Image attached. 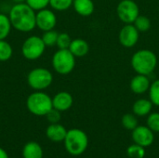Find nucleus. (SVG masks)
Listing matches in <instances>:
<instances>
[{
  "instance_id": "nucleus-28",
  "label": "nucleus",
  "mask_w": 159,
  "mask_h": 158,
  "mask_svg": "<svg viewBox=\"0 0 159 158\" xmlns=\"http://www.w3.org/2000/svg\"><path fill=\"white\" fill-rule=\"evenodd\" d=\"M147 127L153 132H159V113H150L148 115Z\"/></svg>"
},
{
  "instance_id": "nucleus-10",
  "label": "nucleus",
  "mask_w": 159,
  "mask_h": 158,
  "mask_svg": "<svg viewBox=\"0 0 159 158\" xmlns=\"http://www.w3.org/2000/svg\"><path fill=\"white\" fill-rule=\"evenodd\" d=\"M57 23V17L55 13L48 8L38 10L36 13V27L41 31L53 30Z\"/></svg>"
},
{
  "instance_id": "nucleus-15",
  "label": "nucleus",
  "mask_w": 159,
  "mask_h": 158,
  "mask_svg": "<svg viewBox=\"0 0 159 158\" xmlns=\"http://www.w3.org/2000/svg\"><path fill=\"white\" fill-rule=\"evenodd\" d=\"M73 7L75 11L82 17L91 16L95 9V5L92 0H74Z\"/></svg>"
},
{
  "instance_id": "nucleus-19",
  "label": "nucleus",
  "mask_w": 159,
  "mask_h": 158,
  "mask_svg": "<svg viewBox=\"0 0 159 158\" xmlns=\"http://www.w3.org/2000/svg\"><path fill=\"white\" fill-rule=\"evenodd\" d=\"M133 25L140 33H146L151 29L152 22L151 20L144 15H139L138 18L134 20Z\"/></svg>"
},
{
  "instance_id": "nucleus-3",
  "label": "nucleus",
  "mask_w": 159,
  "mask_h": 158,
  "mask_svg": "<svg viewBox=\"0 0 159 158\" xmlns=\"http://www.w3.org/2000/svg\"><path fill=\"white\" fill-rule=\"evenodd\" d=\"M63 142L66 151L74 156L84 154L89 145V138L87 134L79 129L67 130V134Z\"/></svg>"
},
{
  "instance_id": "nucleus-30",
  "label": "nucleus",
  "mask_w": 159,
  "mask_h": 158,
  "mask_svg": "<svg viewBox=\"0 0 159 158\" xmlns=\"http://www.w3.org/2000/svg\"><path fill=\"white\" fill-rule=\"evenodd\" d=\"M47 119L48 121L50 123V124H56V123H59L60 120H61V112L58 111L57 109L55 108H52L47 115Z\"/></svg>"
},
{
  "instance_id": "nucleus-12",
  "label": "nucleus",
  "mask_w": 159,
  "mask_h": 158,
  "mask_svg": "<svg viewBox=\"0 0 159 158\" xmlns=\"http://www.w3.org/2000/svg\"><path fill=\"white\" fill-rule=\"evenodd\" d=\"M74 103L73 96L67 91H61L58 92L52 98V104L53 108L57 109L60 112H64L69 110Z\"/></svg>"
},
{
  "instance_id": "nucleus-22",
  "label": "nucleus",
  "mask_w": 159,
  "mask_h": 158,
  "mask_svg": "<svg viewBox=\"0 0 159 158\" xmlns=\"http://www.w3.org/2000/svg\"><path fill=\"white\" fill-rule=\"evenodd\" d=\"M121 123L128 130H133L138 126V119L134 114H125L122 116Z\"/></svg>"
},
{
  "instance_id": "nucleus-4",
  "label": "nucleus",
  "mask_w": 159,
  "mask_h": 158,
  "mask_svg": "<svg viewBox=\"0 0 159 158\" xmlns=\"http://www.w3.org/2000/svg\"><path fill=\"white\" fill-rule=\"evenodd\" d=\"M26 107L28 111L36 116H46V115L53 108L52 99L43 91H35L30 94L26 100Z\"/></svg>"
},
{
  "instance_id": "nucleus-32",
  "label": "nucleus",
  "mask_w": 159,
  "mask_h": 158,
  "mask_svg": "<svg viewBox=\"0 0 159 158\" xmlns=\"http://www.w3.org/2000/svg\"><path fill=\"white\" fill-rule=\"evenodd\" d=\"M13 2H15L16 4H19V3H25L26 0H12Z\"/></svg>"
},
{
  "instance_id": "nucleus-27",
  "label": "nucleus",
  "mask_w": 159,
  "mask_h": 158,
  "mask_svg": "<svg viewBox=\"0 0 159 158\" xmlns=\"http://www.w3.org/2000/svg\"><path fill=\"white\" fill-rule=\"evenodd\" d=\"M72 40L73 39L67 33H61L58 35L56 46L59 47V49H68Z\"/></svg>"
},
{
  "instance_id": "nucleus-9",
  "label": "nucleus",
  "mask_w": 159,
  "mask_h": 158,
  "mask_svg": "<svg viewBox=\"0 0 159 158\" xmlns=\"http://www.w3.org/2000/svg\"><path fill=\"white\" fill-rule=\"evenodd\" d=\"M140 38V32L136 29L133 23L125 24L119 31L118 41L120 45L126 48L135 47Z\"/></svg>"
},
{
  "instance_id": "nucleus-13",
  "label": "nucleus",
  "mask_w": 159,
  "mask_h": 158,
  "mask_svg": "<svg viewBox=\"0 0 159 158\" xmlns=\"http://www.w3.org/2000/svg\"><path fill=\"white\" fill-rule=\"evenodd\" d=\"M151 82L147 75L138 74L133 76L129 83V88L134 94H143L149 90Z\"/></svg>"
},
{
  "instance_id": "nucleus-23",
  "label": "nucleus",
  "mask_w": 159,
  "mask_h": 158,
  "mask_svg": "<svg viewBox=\"0 0 159 158\" xmlns=\"http://www.w3.org/2000/svg\"><path fill=\"white\" fill-rule=\"evenodd\" d=\"M149 100L156 106H159V79L151 83L149 88Z\"/></svg>"
},
{
  "instance_id": "nucleus-21",
  "label": "nucleus",
  "mask_w": 159,
  "mask_h": 158,
  "mask_svg": "<svg viewBox=\"0 0 159 158\" xmlns=\"http://www.w3.org/2000/svg\"><path fill=\"white\" fill-rule=\"evenodd\" d=\"M13 49L11 45L5 39L0 40V61H7L12 57Z\"/></svg>"
},
{
  "instance_id": "nucleus-6",
  "label": "nucleus",
  "mask_w": 159,
  "mask_h": 158,
  "mask_svg": "<svg viewBox=\"0 0 159 158\" xmlns=\"http://www.w3.org/2000/svg\"><path fill=\"white\" fill-rule=\"evenodd\" d=\"M53 81L51 72L46 68L38 67L30 71L27 75L28 85L34 90L42 91L48 88Z\"/></svg>"
},
{
  "instance_id": "nucleus-26",
  "label": "nucleus",
  "mask_w": 159,
  "mask_h": 158,
  "mask_svg": "<svg viewBox=\"0 0 159 158\" xmlns=\"http://www.w3.org/2000/svg\"><path fill=\"white\" fill-rule=\"evenodd\" d=\"M127 154L130 158H143L145 156V150L144 147L135 143L127 149Z\"/></svg>"
},
{
  "instance_id": "nucleus-16",
  "label": "nucleus",
  "mask_w": 159,
  "mask_h": 158,
  "mask_svg": "<svg viewBox=\"0 0 159 158\" xmlns=\"http://www.w3.org/2000/svg\"><path fill=\"white\" fill-rule=\"evenodd\" d=\"M68 49L73 53V55L75 58L76 57L81 58V57L86 56L89 53V45L86 40H84L82 38H75V39L72 40Z\"/></svg>"
},
{
  "instance_id": "nucleus-11",
  "label": "nucleus",
  "mask_w": 159,
  "mask_h": 158,
  "mask_svg": "<svg viewBox=\"0 0 159 158\" xmlns=\"http://www.w3.org/2000/svg\"><path fill=\"white\" fill-rule=\"evenodd\" d=\"M132 140L136 144L148 147L154 142V132L145 126H137L132 130Z\"/></svg>"
},
{
  "instance_id": "nucleus-20",
  "label": "nucleus",
  "mask_w": 159,
  "mask_h": 158,
  "mask_svg": "<svg viewBox=\"0 0 159 158\" xmlns=\"http://www.w3.org/2000/svg\"><path fill=\"white\" fill-rule=\"evenodd\" d=\"M11 23L8 16L0 13V40H4L7 37L11 30Z\"/></svg>"
},
{
  "instance_id": "nucleus-17",
  "label": "nucleus",
  "mask_w": 159,
  "mask_h": 158,
  "mask_svg": "<svg viewBox=\"0 0 159 158\" xmlns=\"http://www.w3.org/2000/svg\"><path fill=\"white\" fill-rule=\"evenodd\" d=\"M153 103L150 100L147 99H139L137 100L132 106L133 114L136 116H145L148 115L153 108Z\"/></svg>"
},
{
  "instance_id": "nucleus-1",
  "label": "nucleus",
  "mask_w": 159,
  "mask_h": 158,
  "mask_svg": "<svg viewBox=\"0 0 159 158\" xmlns=\"http://www.w3.org/2000/svg\"><path fill=\"white\" fill-rule=\"evenodd\" d=\"M10 23L14 29L22 33H28L36 27V13L26 3L15 4L8 15Z\"/></svg>"
},
{
  "instance_id": "nucleus-18",
  "label": "nucleus",
  "mask_w": 159,
  "mask_h": 158,
  "mask_svg": "<svg viewBox=\"0 0 159 158\" xmlns=\"http://www.w3.org/2000/svg\"><path fill=\"white\" fill-rule=\"evenodd\" d=\"M44 152L41 145L35 142H27L22 149L23 158H43Z\"/></svg>"
},
{
  "instance_id": "nucleus-29",
  "label": "nucleus",
  "mask_w": 159,
  "mask_h": 158,
  "mask_svg": "<svg viewBox=\"0 0 159 158\" xmlns=\"http://www.w3.org/2000/svg\"><path fill=\"white\" fill-rule=\"evenodd\" d=\"M25 3L29 5L34 10L38 11L46 8L49 5V0H26Z\"/></svg>"
},
{
  "instance_id": "nucleus-7",
  "label": "nucleus",
  "mask_w": 159,
  "mask_h": 158,
  "mask_svg": "<svg viewBox=\"0 0 159 158\" xmlns=\"http://www.w3.org/2000/svg\"><path fill=\"white\" fill-rule=\"evenodd\" d=\"M46 46L41 37L37 35L29 36L21 46V53L23 57L29 61L39 59L45 52Z\"/></svg>"
},
{
  "instance_id": "nucleus-5",
  "label": "nucleus",
  "mask_w": 159,
  "mask_h": 158,
  "mask_svg": "<svg viewBox=\"0 0 159 158\" xmlns=\"http://www.w3.org/2000/svg\"><path fill=\"white\" fill-rule=\"evenodd\" d=\"M52 66L58 74H68L75 67V57L69 49H59L52 57Z\"/></svg>"
},
{
  "instance_id": "nucleus-24",
  "label": "nucleus",
  "mask_w": 159,
  "mask_h": 158,
  "mask_svg": "<svg viewBox=\"0 0 159 158\" xmlns=\"http://www.w3.org/2000/svg\"><path fill=\"white\" fill-rule=\"evenodd\" d=\"M58 35H59L58 32H56L54 30H49V31L44 32L41 38L46 47H53V46H56V44H57Z\"/></svg>"
},
{
  "instance_id": "nucleus-2",
  "label": "nucleus",
  "mask_w": 159,
  "mask_h": 158,
  "mask_svg": "<svg viewBox=\"0 0 159 158\" xmlns=\"http://www.w3.org/2000/svg\"><path fill=\"white\" fill-rule=\"evenodd\" d=\"M130 64L136 74L148 76L157 66V56L150 49H140L132 55Z\"/></svg>"
},
{
  "instance_id": "nucleus-31",
  "label": "nucleus",
  "mask_w": 159,
  "mask_h": 158,
  "mask_svg": "<svg viewBox=\"0 0 159 158\" xmlns=\"http://www.w3.org/2000/svg\"><path fill=\"white\" fill-rule=\"evenodd\" d=\"M0 158H8L7 153L1 147H0Z\"/></svg>"
},
{
  "instance_id": "nucleus-14",
  "label": "nucleus",
  "mask_w": 159,
  "mask_h": 158,
  "mask_svg": "<svg viewBox=\"0 0 159 158\" xmlns=\"http://www.w3.org/2000/svg\"><path fill=\"white\" fill-rule=\"evenodd\" d=\"M66 134H67L66 129L59 123L50 124L46 130V135L48 139L54 142H63L66 137Z\"/></svg>"
},
{
  "instance_id": "nucleus-8",
  "label": "nucleus",
  "mask_w": 159,
  "mask_h": 158,
  "mask_svg": "<svg viewBox=\"0 0 159 158\" xmlns=\"http://www.w3.org/2000/svg\"><path fill=\"white\" fill-rule=\"evenodd\" d=\"M116 14L123 23L130 24L140 15V8L134 0H121L116 7Z\"/></svg>"
},
{
  "instance_id": "nucleus-25",
  "label": "nucleus",
  "mask_w": 159,
  "mask_h": 158,
  "mask_svg": "<svg viewBox=\"0 0 159 158\" xmlns=\"http://www.w3.org/2000/svg\"><path fill=\"white\" fill-rule=\"evenodd\" d=\"M74 0H49V6L57 11H64L73 6Z\"/></svg>"
}]
</instances>
